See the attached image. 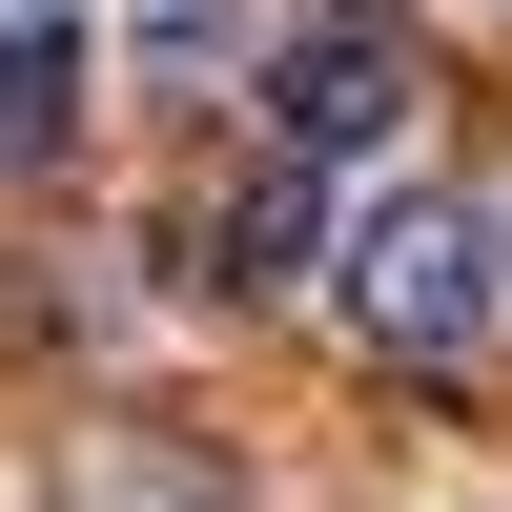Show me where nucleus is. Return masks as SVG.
Wrapping results in <instances>:
<instances>
[{
    "instance_id": "obj_1",
    "label": "nucleus",
    "mask_w": 512,
    "mask_h": 512,
    "mask_svg": "<svg viewBox=\"0 0 512 512\" xmlns=\"http://www.w3.org/2000/svg\"><path fill=\"white\" fill-rule=\"evenodd\" d=\"M328 287H349L369 349L451 369V349H492V308H512V226H492V205H451V185H390V205H349Z\"/></svg>"
},
{
    "instance_id": "obj_5",
    "label": "nucleus",
    "mask_w": 512,
    "mask_h": 512,
    "mask_svg": "<svg viewBox=\"0 0 512 512\" xmlns=\"http://www.w3.org/2000/svg\"><path fill=\"white\" fill-rule=\"evenodd\" d=\"M0 21H41V0H0Z\"/></svg>"
},
{
    "instance_id": "obj_3",
    "label": "nucleus",
    "mask_w": 512,
    "mask_h": 512,
    "mask_svg": "<svg viewBox=\"0 0 512 512\" xmlns=\"http://www.w3.org/2000/svg\"><path fill=\"white\" fill-rule=\"evenodd\" d=\"M123 62L144 82H226L246 62V0H123Z\"/></svg>"
},
{
    "instance_id": "obj_4",
    "label": "nucleus",
    "mask_w": 512,
    "mask_h": 512,
    "mask_svg": "<svg viewBox=\"0 0 512 512\" xmlns=\"http://www.w3.org/2000/svg\"><path fill=\"white\" fill-rule=\"evenodd\" d=\"M41 144H62V41L0 21V164H41Z\"/></svg>"
},
{
    "instance_id": "obj_2",
    "label": "nucleus",
    "mask_w": 512,
    "mask_h": 512,
    "mask_svg": "<svg viewBox=\"0 0 512 512\" xmlns=\"http://www.w3.org/2000/svg\"><path fill=\"white\" fill-rule=\"evenodd\" d=\"M390 123H410V41H390V21H308V41L267 62V144H287V164H369Z\"/></svg>"
}]
</instances>
